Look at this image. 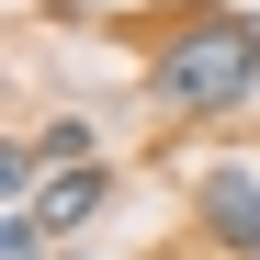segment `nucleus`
<instances>
[{"label": "nucleus", "instance_id": "1", "mask_svg": "<svg viewBox=\"0 0 260 260\" xmlns=\"http://www.w3.org/2000/svg\"><path fill=\"white\" fill-rule=\"evenodd\" d=\"M147 102L158 113H192V124L249 113L260 102V23L249 12H181L170 46L147 57Z\"/></svg>", "mask_w": 260, "mask_h": 260}, {"label": "nucleus", "instance_id": "2", "mask_svg": "<svg viewBox=\"0 0 260 260\" xmlns=\"http://www.w3.org/2000/svg\"><path fill=\"white\" fill-rule=\"evenodd\" d=\"M204 238L238 249V260H260V181H249V170H215V181H204Z\"/></svg>", "mask_w": 260, "mask_h": 260}, {"label": "nucleus", "instance_id": "3", "mask_svg": "<svg viewBox=\"0 0 260 260\" xmlns=\"http://www.w3.org/2000/svg\"><path fill=\"white\" fill-rule=\"evenodd\" d=\"M102 204H113V170H102V158H91V170H57V181L34 192V215H46V238H79V226H91Z\"/></svg>", "mask_w": 260, "mask_h": 260}, {"label": "nucleus", "instance_id": "4", "mask_svg": "<svg viewBox=\"0 0 260 260\" xmlns=\"http://www.w3.org/2000/svg\"><path fill=\"white\" fill-rule=\"evenodd\" d=\"M34 147H46V170H91V158H102L91 113H57V124H34Z\"/></svg>", "mask_w": 260, "mask_h": 260}, {"label": "nucleus", "instance_id": "5", "mask_svg": "<svg viewBox=\"0 0 260 260\" xmlns=\"http://www.w3.org/2000/svg\"><path fill=\"white\" fill-rule=\"evenodd\" d=\"M0 260H46V215H34V204L0 215Z\"/></svg>", "mask_w": 260, "mask_h": 260}, {"label": "nucleus", "instance_id": "6", "mask_svg": "<svg viewBox=\"0 0 260 260\" xmlns=\"http://www.w3.org/2000/svg\"><path fill=\"white\" fill-rule=\"evenodd\" d=\"M68 260H79V249H68Z\"/></svg>", "mask_w": 260, "mask_h": 260}]
</instances>
